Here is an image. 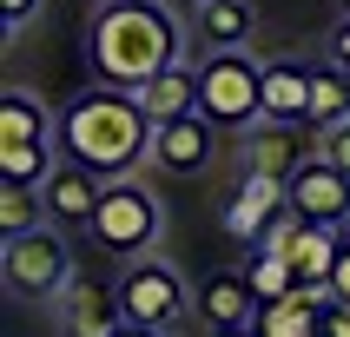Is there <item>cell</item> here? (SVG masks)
Returning a JSON list of instances; mask_svg holds the SVG:
<instances>
[{
    "mask_svg": "<svg viewBox=\"0 0 350 337\" xmlns=\"http://www.w3.org/2000/svg\"><path fill=\"white\" fill-rule=\"evenodd\" d=\"M317 152L331 159L337 172H350V119H337V126H324V133H317Z\"/></svg>",
    "mask_w": 350,
    "mask_h": 337,
    "instance_id": "cell-24",
    "label": "cell"
},
{
    "mask_svg": "<svg viewBox=\"0 0 350 337\" xmlns=\"http://www.w3.org/2000/svg\"><path fill=\"white\" fill-rule=\"evenodd\" d=\"M0 278H7V291H14V297H40V304H53V297L73 284V252H66V238H59L53 218L33 225V232H14V238H7Z\"/></svg>",
    "mask_w": 350,
    "mask_h": 337,
    "instance_id": "cell-5",
    "label": "cell"
},
{
    "mask_svg": "<svg viewBox=\"0 0 350 337\" xmlns=\"http://www.w3.org/2000/svg\"><path fill=\"white\" fill-rule=\"evenodd\" d=\"M212 337H258V324H245V331H212Z\"/></svg>",
    "mask_w": 350,
    "mask_h": 337,
    "instance_id": "cell-29",
    "label": "cell"
},
{
    "mask_svg": "<svg viewBox=\"0 0 350 337\" xmlns=\"http://www.w3.org/2000/svg\"><path fill=\"white\" fill-rule=\"evenodd\" d=\"M265 119L311 126V66L304 59H265Z\"/></svg>",
    "mask_w": 350,
    "mask_h": 337,
    "instance_id": "cell-16",
    "label": "cell"
},
{
    "mask_svg": "<svg viewBox=\"0 0 350 337\" xmlns=\"http://www.w3.org/2000/svg\"><path fill=\"white\" fill-rule=\"evenodd\" d=\"M59 152L99 178H133L139 165H152V113L133 86L99 79L59 106Z\"/></svg>",
    "mask_w": 350,
    "mask_h": 337,
    "instance_id": "cell-1",
    "label": "cell"
},
{
    "mask_svg": "<svg viewBox=\"0 0 350 337\" xmlns=\"http://www.w3.org/2000/svg\"><path fill=\"white\" fill-rule=\"evenodd\" d=\"M59 139H0V178H27V185H46V172L59 165Z\"/></svg>",
    "mask_w": 350,
    "mask_h": 337,
    "instance_id": "cell-20",
    "label": "cell"
},
{
    "mask_svg": "<svg viewBox=\"0 0 350 337\" xmlns=\"http://www.w3.org/2000/svg\"><path fill=\"white\" fill-rule=\"evenodd\" d=\"M33 225H46V192L40 185H27V178H7V192H0V232H33Z\"/></svg>",
    "mask_w": 350,
    "mask_h": 337,
    "instance_id": "cell-22",
    "label": "cell"
},
{
    "mask_svg": "<svg viewBox=\"0 0 350 337\" xmlns=\"http://www.w3.org/2000/svg\"><path fill=\"white\" fill-rule=\"evenodd\" d=\"M337 14H350V0H337Z\"/></svg>",
    "mask_w": 350,
    "mask_h": 337,
    "instance_id": "cell-31",
    "label": "cell"
},
{
    "mask_svg": "<svg viewBox=\"0 0 350 337\" xmlns=\"http://www.w3.org/2000/svg\"><path fill=\"white\" fill-rule=\"evenodd\" d=\"M192 40L205 53H238V46H252V27H258V7L252 0H205L192 7Z\"/></svg>",
    "mask_w": 350,
    "mask_h": 337,
    "instance_id": "cell-14",
    "label": "cell"
},
{
    "mask_svg": "<svg viewBox=\"0 0 350 337\" xmlns=\"http://www.w3.org/2000/svg\"><path fill=\"white\" fill-rule=\"evenodd\" d=\"M159 232H165V212H159L152 185H139V178H106V198H99V218H93V238L119 265H133V258L159 252Z\"/></svg>",
    "mask_w": 350,
    "mask_h": 337,
    "instance_id": "cell-4",
    "label": "cell"
},
{
    "mask_svg": "<svg viewBox=\"0 0 350 337\" xmlns=\"http://www.w3.org/2000/svg\"><path fill=\"white\" fill-rule=\"evenodd\" d=\"M212 139L218 126L205 113H185V119H165V126H152V165L159 172H205L212 165Z\"/></svg>",
    "mask_w": 350,
    "mask_h": 337,
    "instance_id": "cell-12",
    "label": "cell"
},
{
    "mask_svg": "<svg viewBox=\"0 0 350 337\" xmlns=\"http://www.w3.org/2000/svg\"><path fill=\"white\" fill-rule=\"evenodd\" d=\"M40 7H46V0H0V33L20 40V33H27V20H33Z\"/></svg>",
    "mask_w": 350,
    "mask_h": 337,
    "instance_id": "cell-25",
    "label": "cell"
},
{
    "mask_svg": "<svg viewBox=\"0 0 350 337\" xmlns=\"http://www.w3.org/2000/svg\"><path fill=\"white\" fill-rule=\"evenodd\" d=\"M192 7H205V0H192Z\"/></svg>",
    "mask_w": 350,
    "mask_h": 337,
    "instance_id": "cell-32",
    "label": "cell"
},
{
    "mask_svg": "<svg viewBox=\"0 0 350 337\" xmlns=\"http://www.w3.org/2000/svg\"><path fill=\"white\" fill-rule=\"evenodd\" d=\"M0 139H59V119L27 86H7L0 93Z\"/></svg>",
    "mask_w": 350,
    "mask_h": 337,
    "instance_id": "cell-19",
    "label": "cell"
},
{
    "mask_svg": "<svg viewBox=\"0 0 350 337\" xmlns=\"http://www.w3.org/2000/svg\"><path fill=\"white\" fill-rule=\"evenodd\" d=\"M86 7H113V0H86Z\"/></svg>",
    "mask_w": 350,
    "mask_h": 337,
    "instance_id": "cell-30",
    "label": "cell"
},
{
    "mask_svg": "<svg viewBox=\"0 0 350 337\" xmlns=\"http://www.w3.org/2000/svg\"><path fill=\"white\" fill-rule=\"evenodd\" d=\"M198 113L218 133H245L265 119V59L238 53H205L198 59Z\"/></svg>",
    "mask_w": 350,
    "mask_h": 337,
    "instance_id": "cell-3",
    "label": "cell"
},
{
    "mask_svg": "<svg viewBox=\"0 0 350 337\" xmlns=\"http://www.w3.org/2000/svg\"><path fill=\"white\" fill-rule=\"evenodd\" d=\"M119 337H165V331H152V324H133V317H126V331Z\"/></svg>",
    "mask_w": 350,
    "mask_h": 337,
    "instance_id": "cell-28",
    "label": "cell"
},
{
    "mask_svg": "<svg viewBox=\"0 0 350 337\" xmlns=\"http://www.w3.org/2000/svg\"><path fill=\"white\" fill-rule=\"evenodd\" d=\"M337 119H350V66L344 59H317L311 66V126L324 133Z\"/></svg>",
    "mask_w": 350,
    "mask_h": 337,
    "instance_id": "cell-17",
    "label": "cell"
},
{
    "mask_svg": "<svg viewBox=\"0 0 350 337\" xmlns=\"http://www.w3.org/2000/svg\"><path fill=\"white\" fill-rule=\"evenodd\" d=\"M337 252H344V232H337V225H311V218H297V238H291L297 278H331L337 271Z\"/></svg>",
    "mask_w": 350,
    "mask_h": 337,
    "instance_id": "cell-18",
    "label": "cell"
},
{
    "mask_svg": "<svg viewBox=\"0 0 350 337\" xmlns=\"http://www.w3.org/2000/svg\"><path fill=\"white\" fill-rule=\"evenodd\" d=\"M46 218H53L59 232H93V218H99V198H106V178L86 172L79 159H59L53 172H46Z\"/></svg>",
    "mask_w": 350,
    "mask_h": 337,
    "instance_id": "cell-10",
    "label": "cell"
},
{
    "mask_svg": "<svg viewBox=\"0 0 350 337\" xmlns=\"http://www.w3.org/2000/svg\"><path fill=\"white\" fill-rule=\"evenodd\" d=\"M337 297H350V232H344V252H337V271H331Z\"/></svg>",
    "mask_w": 350,
    "mask_h": 337,
    "instance_id": "cell-26",
    "label": "cell"
},
{
    "mask_svg": "<svg viewBox=\"0 0 350 337\" xmlns=\"http://www.w3.org/2000/svg\"><path fill=\"white\" fill-rule=\"evenodd\" d=\"M133 93H139V106L152 113V126L185 119V113H198V66L192 59H172V66H159L146 86H133Z\"/></svg>",
    "mask_w": 350,
    "mask_h": 337,
    "instance_id": "cell-15",
    "label": "cell"
},
{
    "mask_svg": "<svg viewBox=\"0 0 350 337\" xmlns=\"http://www.w3.org/2000/svg\"><path fill=\"white\" fill-rule=\"evenodd\" d=\"M291 212L311 218V225H337V232H350V172H337L324 152H311L291 172Z\"/></svg>",
    "mask_w": 350,
    "mask_h": 337,
    "instance_id": "cell-9",
    "label": "cell"
},
{
    "mask_svg": "<svg viewBox=\"0 0 350 337\" xmlns=\"http://www.w3.org/2000/svg\"><path fill=\"white\" fill-rule=\"evenodd\" d=\"M119 304H126L133 324H152V331H165V337L192 324V291H185V278H178L159 252L133 258V265L119 271Z\"/></svg>",
    "mask_w": 350,
    "mask_h": 337,
    "instance_id": "cell-6",
    "label": "cell"
},
{
    "mask_svg": "<svg viewBox=\"0 0 350 337\" xmlns=\"http://www.w3.org/2000/svg\"><path fill=\"white\" fill-rule=\"evenodd\" d=\"M245 271H252V291L265 297V304H278V297H291L297 284H304L291 258H278V252H258V245H252V265H245Z\"/></svg>",
    "mask_w": 350,
    "mask_h": 337,
    "instance_id": "cell-23",
    "label": "cell"
},
{
    "mask_svg": "<svg viewBox=\"0 0 350 337\" xmlns=\"http://www.w3.org/2000/svg\"><path fill=\"white\" fill-rule=\"evenodd\" d=\"M311 152H317V126H304V119H258L238 133V165L258 178H291Z\"/></svg>",
    "mask_w": 350,
    "mask_h": 337,
    "instance_id": "cell-7",
    "label": "cell"
},
{
    "mask_svg": "<svg viewBox=\"0 0 350 337\" xmlns=\"http://www.w3.org/2000/svg\"><path fill=\"white\" fill-rule=\"evenodd\" d=\"M258 311H265V297L252 291V271H212L198 284V317L212 331H245L258 324Z\"/></svg>",
    "mask_w": 350,
    "mask_h": 337,
    "instance_id": "cell-13",
    "label": "cell"
},
{
    "mask_svg": "<svg viewBox=\"0 0 350 337\" xmlns=\"http://www.w3.org/2000/svg\"><path fill=\"white\" fill-rule=\"evenodd\" d=\"M317 304L304 291H291V297H278V304H265L258 311V337H317Z\"/></svg>",
    "mask_w": 350,
    "mask_h": 337,
    "instance_id": "cell-21",
    "label": "cell"
},
{
    "mask_svg": "<svg viewBox=\"0 0 350 337\" xmlns=\"http://www.w3.org/2000/svg\"><path fill=\"white\" fill-rule=\"evenodd\" d=\"M86 59L113 86H146L159 66L185 59V27L165 0H113V7H93Z\"/></svg>",
    "mask_w": 350,
    "mask_h": 337,
    "instance_id": "cell-2",
    "label": "cell"
},
{
    "mask_svg": "<svg viewBox=\"0 0 350 337\" xmlns=\"http://www.w3.org/2000/svg\"><path fill=\"white\" fill-rule=\"evenodd\" d=\"M284 212H291V178H258V172H245V185H238L232 205H225V238L258 245L265 225L284 218Z\"/></svg>",
    "mask_w": 350,
    "mask_h": 337,
    "instance_id": "cell-11",
    "label": "cell"
},
{
    "mask_svg": "<svg viewBox=\"0 0 350 337\" xmlns=\"http://www.w3.org/2000/svg\"><path fill=\"white\" fill-rule=\"evenodd\" d=\"M53 324L59 337H119L126 331V304H119V284H93V278H79L53 297Z\"/></svg>",
    "mask_w": 350,
    "mask_h": 337,
    "instance_id": "cell-8",
    "label": "cell"
},
{
    "mask_svg": "<svg viewBox=\"0 0 350 337\" xmlns=\"http://www.w3.org/2000/svg\"><path fill=\"white\" fill-rule=\"evenodd\" d=\"M331 59H344V66H350V14L337 20V33H331Z\"/></svg>",
    "mask_w": 350,
    "mask_h": 337,
    "instance_id": "cell-27",
    "label": "cell"
}]
</instances>
